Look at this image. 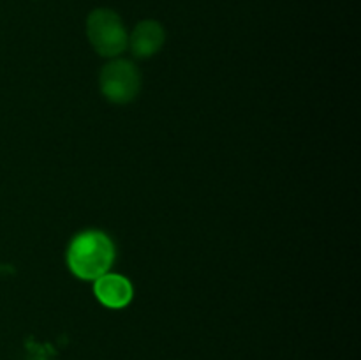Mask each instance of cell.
<instances>
[{"instance_id": "3", "label": "cell", "mask_w": 361, "mask_h": 360, "mask_svg": "<svg viewBox=\"0 0 361 360\" xmlns=\"http://www.w3.org/2000/svg\"><path fill=\"white\" fill-rule=\"evenodd\" d=\"M101 90L109 101L129 102L137 95L141 87L140 71L129 60H113L101 71Z\"/></svg>"}, {"instance_id": "4", "label": "cell", "mask_w": 361, "mask_h": 360, "mask_svg": "<svg viewBox=\"0 0 361 360\" xmlns=\"http://www.w3.org/2000/svg\"><path fill=\"white\" fill-rule=\"evenodd\" d=\"M94 293L102 306L122 309L133 300V284L123 275L106 272L94 281Z\"/></svg>"}, {"instance_id": "5", "label": "cell", "mask_w": 361, "mask_h": 360, "mask_svg": "<svg viewBox=\"0 0 361 360\" xmlns=\"http://www.w3.org/2000/svg\"><path fill=\"white\" fill-rule=\"evenodd\" d=\"M164 28L154 20H145L134 28L133 35L127 39V44H130V49L140 59L155 55L164 44Z\"/></svg>"}, {"instance_id": "2", "label": "cell", "mask_w": 361, "mask_h": 360, "mask_svg": "<svg viewBox=\"0 0 361 360\" xmlns=\"http://www.w3.org/2000/svg\"><path fill=\"white\" fill-rule=\"evenodd\" d=\"M87 34L95 52L102 56H116L127 48V34L118 14L97 9L88 16Z\"/></svg>"}, {"instance_id": "1", "label": "cell", "mask_w": 361, "mask_h": 360, "mask_svg": "<svg viewBox=\"0 0 361 360\" xmlns=\"http://www.w3.org/2000/svg\"><path fill=\"white\" fill-rule=\"evenodd\" d=\"M115 260V246L104 232L87 229L71 240L67 247V265L76 277L95 281L109 272Z\"/></svg>"}]
</instances>
